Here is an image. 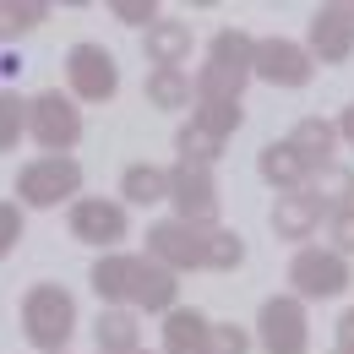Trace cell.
Listing matches in <instances>:
<instances>
[{"mask_svg":"<svg viewBox=\"0 0 354 354\" xmlns=\"http://www.w3.org/2000/svg\"><path fill=\"white\" fill-rule=\"evenodd\" d=\"M310 60H322V66H344L354 55V6L344 0H333V6H316L310 11Z\"/></svg>","mask_w":354,"mask_h":354,"instance_id":"cell-11","label":"cell"},{"mask_svg":"<svg viewBox=\"0 0 354 354\" xmlns=\"http://www.w3.org/2000/svg\"><path fill=\"white\" fill-rule=\"evenodd\" d=\"M316 60H310L306 44L295 39H257V77L272 82V88H306Z\"/></svg>","mask_w":354,"mask_h":354,"instance_id":"cell-12","label":"cell"},{"mask_svg":"<svg viewBox=\"0 0 354 354\" xmlns=\"http://www.w3.org/2000/svg\"><path fill=\"white\" fill-rule=\"evenodd\" d=\"M28 98L22 93H11V88H0V153H11L17 142H22V131H28Z\"/></svg>","mask_w":354,"mask_h":354,"instance_id":"cell-25","label":"cell"},{"mask_svg":"<svg viewBox=\"0 0 354 354\" xmlns=\"http://www.w3.org/2000/svg\"><path fill=\"white\" fill-rule=\"evenodd\" d=\"M257 77V39L240 28H218L207 44V66L196 71V98H229L240 104L245 82Z\"/></svg>","mask_w":354,"mask_h":354,"instance_id":"cell-2","label":"cell"},{"mask_svg":"<svg viewBox=\"0 0 354 354\" xmlns=\"http://www.w3.org/2000/svg\"><path fill=\"white\" fill-rule=\"evenodd\" d=\"M66 82H71L77 98L104 104V98L120 93V66H115V55L104 44H71V55H66Z\"/></svg>","mask_w":354,"mask_h":354,"instance_id":"cell-10","label":"cell"},{"mask_svg":"<svg viewBox=\"0 0 354 354\" xmlns=\"http://www.w3.org/2000/svg\"><path fill=\"white\" fill-rule=\"evenodd\" d=\"M322 202L310 196V185L306 191H289V196H278L272 202V229H278V240H310V229L322 223Z\"/></svg>","mask_w":354,"mask_h":354,"instance_id":"cell-17","label":"cell"},{"mask_svg":"<svg viewBox=\"0 0 354 354\" xmlns=\"http://www.w3.org/2000/svg\"><path fill=\"white\" fill-rule=\"evenodd\" d=\"M142 49H147L153 71H180V66L191 60V22H169V17H158V22L142 33Z\"/></svg>","mask_w":354,"mask_h":354,"instance_id":"cell-16","label":"cell"},{"mask_svg":"<svg viewBox=\"0 0 354 354\" xmlns=\"http://www.w3.org/2000/svg\"><path fill=\"white\" fill-rule=\"evenodd\" d=\"M338 349H349V354H354V306L338 316Z\"/></svg>","mask_w":354,"mask_h":354,"instance_id":"cell-32","label":"cell"},{"mask_svg":"<svg viewBox=\"0 0 354 354\" xmlns=\"http://www.w3.org/2000/svg\"><path fill=\"white\" fill-rule=\"evenodd\" d=\"M109 11H115L120 22H131V28H153V22H158V6H153V0H109Z\"/></svg>","mask_w":354,"mask_h":354,"instance_id":"cell-29","label":"cell"},{"mask_svg":"<svg viewBox=\"0 0 354 354\" xmlns=\"http://www.w3.org/2000/svg\"><path fill=\"white\" fill-rule=\"evenodd\" d=\"M333 251H338V257H354V207L349 213H333Z\"/></svg>","mask_w":354,"mask_h":354,"instance_id":"cell-31","label":"cell"},{"mask_svg":"<svg viewBox=\"0 0 354 354\" xmlns=\"http://www.w3.org/2000/svg\"><path fill=\"white\" fill-rule=\"evenodd\" d=\"M164 354H213V322L196 306H175L164 316Z\"/></svg>","mask_w":354,"mask_h":354,"instance_id":"cell-14","label":"cell"},{"mask_svg":"<svg viewBox=\"0 0 354 354\" xmlns=\"http://www.w3.org/2000/svg\"><path fill=\"white\" fill-rule=\"evenodd\" d=\"M289 142H295V153L306 158V164H310V175H316V169H327V164H333V147H338V126H333V120H316V115H310V120H300V126L289 131Z\"/></svg>","mask_w":354,"mask_h":354,"instance_id":"cell-19","label":"cell"},{"mask_svg":"<svg viewBox=\"0 0 354 354\" xmlns=\"http://www.w3.org/2000/svg\"><path fill=\"white\" fill-rule=\"evenodd\" d=\"M338 136H344V142H349V147H354V104H349V109H344V115H338Z\"/></svg>","mask_w":354,"mask_h":354,"instance_id":"cell-33","label":"cell"},{"mask_svg":"<svg viewBox=\"0 0 354 354\" xmlns=\"http://www.w3.org/2000/svg\"><path fill=\"white\" fill-rule=\"evenodd\" d=\"M240 120H245V109L229 104V98H196V109H191V126H202V131L218 136V142H229V136L240 131Z\"/></svg>","mask_w":354,"mask_h":354,"instance_id":"cell-22","label":"cell"},{"mask_svg":"<svg viewBox=\"0 0 354 354\" xmlns=\"http://www.w3.org/2000/svg\"><path fill=\"white\" fill-rule=\"evenodd\" d=\"M218 229V223H213ZM213 229L185 218H164L147 229V257L164 262L169 272H196V267H213Z\"/></svg>","mask_w":354,"mask_h":354,"instance_id":"cell-4","label":"cell"},{"mask_svg":"<svg viewBox=\"0 0 354 354\" xmlns=\"http://www.w3.org/2000/svg\"><path fill=\"white\" fill-rule=\"evenodd\" d=\"M28 131H33V142H39L44 153L71 158V147L82 142V109H77L60 88H49V93H39L33 109H28Z\"/></svg>","mask_w":354,"mask_h":354,"instance_id":"cell-5","label":"cell"},{"mask_svg":"<svg viewBox=\"0 0 354 354\" xmlns=\"http://www.w3.org/2000/svg\"><path fill=\"white\" fill-rule=\"evenodd\" d=\"M257 344H262V354H306L310 349L306 300H300V295H272V300H262Z\"/></svg>","mask_w":354,"mask_h":354,"instance_id":"cell-7","label":"cell"},{"mask_svg":"<svg viewBox=\"0 0 354 354\" xmlns=\"http://www.w3.org/2000/svg\"><path fill=\"white\" fill-rule=\"evenodd\" d=\"M82 191V164L77 158H33L22 175H17V202L22 207H60V202H71Z\"/></svg>","mask_w":354,"mask_h":354,"instance_id":"cell-6","label":"cell"},{"mask_svg":"<svg viewBox=\"0 0 354 354\" xmlns=\"http://www.w3.org/2000/svg\"><path fill=\"white\" fill-rule=\"evenodd\" d=\"M93 338H98V354H136V349H142V327H136V316H131V310H115V306L98 310Z\"/></svg>","mask_w":354,"mask_h":354,"instance_id":"cell-18","label":"cell"},{"mask_svg":"<svg viewBox=\"0 0 354 354\" xmlns=\"http://www.w3.org/2000/svg\"><path fill=\"white\" fill-rule=\"evenodd\" d=\"M169 202H175V218L213 229V218H218V180H213V164H185V158H180L175 169H169Z\"/></svg>","mask_w":354,"mask_h":354,"instance_id":"cell-9","label":"cell"},{"mask_svg":"<svg viewBox=\"0 0 354 354\" xmlns=\"http://www.w3.org/2000/svg\"><path fill=\"white\" fill-rule=\"evenodd\" d=\"M180 272H169L164 262H153V257H120V251H109V257H98L93 262V289H98V300L115 310H175V283Z\"/></svg>","mask_w":354,"mask_h":354,"instance_id":"cell-1","label":"cell"},{"mask_svg":"<svg viewBox=\"0 0 354 354\" xmlns=\"http://www.w3.org/2000/svg\"><path fill=\"white\" fill-rule=\"evenodd\" d=\"M310 196H316L322 207H333V213H349L354 207V169H344V164L316 169V175H310Z\"/></svg>","mask_w":354,"mask_h":354,"instance_id":"cell-21","label":"cell"},{"mask_svg":"<svg viewBox=\"0 0 354 354\" xmlns=\"http://www.w3.org/2000/svg\"><path fill=\"white\" fill-rule=\"evenodd\" d=\"M240 262H245V240L234 229H213V272H229Z\"/></svg>","mask_w":354,"mask_h":354,"instance_id":"cell-27","label":"cell"},{"mask_svg":"<svg viewBox=\"0 0 354 354\" xmlns=\"http://www.w3.org/2000/svg\"><path fill=\"white\" fill-rule=\"evenodd\" d=\"M175 147H180V158H185V164H213V158L223 153V142H218V136H207L202 126H180Z\"/></svg>","mask_w":354,"mask_h":354,"instance_id":"cell-26","label":"cell"},{"mask_svg":"<svg viewBox=\"0 0 354 354\" xmlns=\"http://www.w3.org/2000/svg\"><path fill=\"white\" fill-rule=\"evenodd\" d=\"M289 283L300 300H333L344 295L354 278H349V257H338L333 245H306L295 262H289Z\"/></svg>","mask_w":354,"mask_h":354,"instance_id":"cell-8","label":"cell"},{"mask_svg":"<svg viewBox=\"0 0 354 354\" xmlns=\"http://www.w3.org/2000/svg\"><path fill=\"white\" fill-rule=\"evenodd\" d=\"M17 240H22V202H0V257H11Z\"/></svg>","mask_w":354,"mask_h":354,"instance_id":"cell-30","label":"cell"},{"mask_svg":"<svg viewBox=\"0 0 354 354\" xmlns=\"http://www.w3.org/2000/svg\"><path fill=\"white\" fill-rule=\"evenodd\" d=\"M49 17L44 0H0V44H11V39H28L39 22Z\"/></svg>","mask_w":354,"mask_h":354,"instance_id":"cell-24","label":"cell"},{"mask_svg":"<svg viewBox=\"0 0 354 354\" xmlns=\"http://www.w3.org/2000/svg\"><path fill=\"white\" fill-rule=\"evenodd\" d=\"M213 354H251V333L234 322H213Z\"/></svg>","mask_w":354,"mask_h":354,"instance_id":"cell-28","label":"cell"},{"mask_svg":"<svg viewBox=\"0 0 354 354\" xmlns=\"http://www.w3.org/2000/svg\"><path fill=\"white\" fill-rule=\"evenodd\" d=\"M196 98V82L185 71H147V104L153 109H185Z\"/></svg>","mask_w":354,"mask_h":354,"instance_id":"cell-23","label":"cell"},{"mask_svg":"<svg viewBox=\"0 0 354 354\" xmlns=\"http://www.w3.org/2000/svg\"><path fill=\"white\" fill-rule=\"evenodd\" d=\"M257 169H262V180L278 191V196H289V191H306V180H310V164L295 153V142H289V136H283V142H267L262 158H257Z\"/></svg>","mask_w":354,"mask_h":354,"instance_id":"cell-15","label":"cell"},{"mask_svg":"<svg viewBox=\"0 0 354 354\" xmlns=\"http://www.w3.org/2000/svg\"><path fill=\"white\" fill-rule=\"evenodd\" d=\"M120 196L136 202V207L169 202V169H158V164H131V169L120 175Z\"/></svg>","mask_w":354,"mask_h":354,"instance_id":"cell-20","label":"cell"},{"mask_svg":"<svg viewBox=\"0 0 354 354\" xmlns=\"http://www.w3.org/2000/svg\"><path fill=\"white\" fill-rule=\"evenodd\" d=\"M126 229H131L126 207L109 196H77L71 202V234L88 245H115V240H126Z\"/></svg>","mask_w":354,"mask_h":354,"instance_id":"cell-13","label":"cell"},{"mask_svg":"<svg viewBox=\"0 0 354 354\" xmlns=\"http://www.w3.org/2000/svg\"><path fill=\"white\" fill-rule=\"evenodd\" d=\"M136 354H147V349H136Z\"/></svg>","mask_w":354,"mask_h":354,"instance_id":"cell-35","label":"cell"},{"mask_svg":"<svg viewBox=\"0 0 354 354\" xmlns=\"http://www.w3.org/2000/svg\"><path fill=\"white\" fill-rule=\"evenodd\" d=\"M22 333L39 354H66V338L77 333V300L60 283H33L22 300Z\"/></svg>","mask_w":354,"mask_h":354,"instance_id":"cell-3","label":"cell"},{"mask_svg":"<svg viewBox=\"0 0 354 354\" xmlns=\"http://www.w3.org/2000/svg\"><path fill=\"white\" fill-rule=\"evenodd\" d=\"M333 354H349V349H333Z\"/></svg>","mask_w":354,"mask_h":354,"instance_id":"cell-34","label":"cell"}]
</instances>
